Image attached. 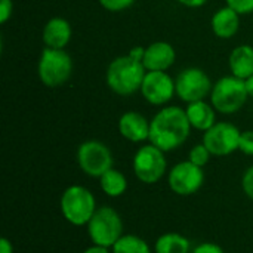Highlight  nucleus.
I'll return each instance as SVG.
<instances>
[{"label":"nucleus","instance_id":"obj_20","mask_svg":"<svg viewBox=\"0 0 253 253\" xmlns=\"http://www.w3.org/2000/svg\"><path fill=\"white\" fill-rule=\"evenodd\" d=\"M99 185L101 190L110 196V197H120L126 193L127 190V179L126 176L117 170V169H110L99 178Z\"/></svg>","mask_w":253,"mask_h":253},{"label":"nucleus","instance_id":"obj_11","mask_svg":"<svg viewBox=\"0 0 253 253\" xmlns=\"http://www.w3.org/2000/svg\"><path fill=\"white\" fill-rule=\"evenodd\" d=\"M203 182H205L203 168L196 166L190 160L175 165L168 175L169 188L175 194L182 197L196 194L202 188Z\"/></svg>","mask_w":253,"mask_h":253},{"label":"nucleus","instance_id":"obj_4","mask_svg":"<svg viewBox=\"0 0 253 253\" xmlns=\"http://www.w3.org/2000/svg\"><path fill=\"white\" fill-rule=\"evenodd\" d=\"M37 73L40 82L47 87H59L68 82L73 73L71 56L64 49L44 47L42 50Z\"/></svg>","mask_w":253,"mask_h":253},{"label":"nucleus","instance_id":"obj_16","mask_svg":"<svg viewBox=\"0 0 253 253\" xmlns=\"http://www.w3.org/2000/svg\"><path fill=\"white\" fill-rule=\"evenodd\" d=\"M240 27V15L230 6L221 7L212 16V30L219 39H231Z\"/></svg>","mask_w":253,"mask_h":253},{"label":"nucleus","instance_id":"obj_6","mask_svg":"<svg viewBox=\"0 0 253 253\" xmlns=\"http://www.w3.org/2000/svg\"><path fill=\"white\" fill-rule=\"evenodd\" d=\"M249 93L246 89V82L236 76L221 77L212 89L211 101L216 111L222 114H233L239 111L248 101Z\"/></svg>","mask_w":253,"mask_h":253},{"label":"nucleus","instance_id":"obj_32","mask_svg":"<svg viewBox=\"0 0 253 253\" xmlns=\"http://www.w3.org/2000/svg\"><path fill=\"white\" fill-rule=\"evenodd\" d=\"M245 82H246V89H248L249 96H252L253 98V76H251L249 79H246Z\"/></svg>","mask_w":253,"mask_h":253},{"label":"nucleus","instance_id":"obj_14","mask_svg":"<svg viewBox=\"0 0 253 253\" xmlns=\"http://www.w3.org/2000/svg\"><path fill=\"white\" fill-rule=\"evenodd\" d=\"M119 132L130 142H142L150 138V122L138 111H127L119 119Z\"/></svg>","mask_w":253,"mask_h":253},{"label":"nucleus","instance_id":"obj_26","mask_svg":"<svg viewBox=\"0 0 253 253\" xmlns=\"http://www.w3.org/2000/svg\"><path fill=\"white\" fill-rule=\"evenodd\" d=\"M242 187H243V191H245V194L253 200V166H251L246 172H245V175H243V178H242Z\"/></svg>","mask_w":253,"mask_h":253},{"label":"nucleus","instance_id":"obj_27","mask_svg":"<svg viewBox=\"0 0 253 253\" xmlns=\"http://www.w3.org/2000/svg\"><path fill=\"white\" fill-rule=\"evenodd\" d=\"M13 10V3L12 0H0V22L4 24L10 16Z\"/></svg>","mask_w":253,"mask_h":253},{"label":"nucleus","instance_id":"obj_19","mask_svg":"<svg viewBox=\"0 0 253 253\" xmlns=\"http://www.w3.org/2000/svg\"><path fill=\"white\" fill-rule=\"evenodd\" d=\"M190 240L178 233H166L162 234L156 245L154 252L156 253H190Z\"/></svg>","mask_w":253,"mask_h":253},{"label":"nucleus","instance_id":"obj_30","mask_svg":"<svg viewBox=\"0 0 253 253\" xmlns=\"http://www.w3.org/2000/svg\"><path fill=\"white\" fill-rule=\"evenodd\" d=\"M181 4L187 6V7H200L203 6L208 0H178Z\"/></svg>","mask_w":253,"mask_h":253},{"label":"nucleus","instance_id":"obj_22","mask_svg":"<svg viewBox=\"0 0 253 253\" xmlns=\"http://www.w3.org/2000/svg\"><path fill=\"white\" fill-rule=\"evenodd\" d=\"M211 156H212V153H211V151L208 150V147L202 142V144L194 145V147L190 150L188 160H190L191 163H194L196 166L203 168V166H206V165L209 163Z\"/></svg>","mask_w":253,"mask_h":253},{"label":"nucleus","instance_id":"obj_10","mask_svg":"<svg viewBox=\"0 0 253 253\" xmlns=\"http://www.w3.org/2000/svg\"><path fill=\"white\" fill-rule=\"evenodd\" d=\"M240 135L237 126L228 122L215 123L211 129H208L203 135V144L212 153V156L224 157L230 156L239 150Z\"/></svg>","mask_w":253,"mask_h":253},{"label":"nucleus","instance_id":"obj_1","mask_svg":"<svg viewBox=\"0 0 253 253\" xmlns=\"http://www.w3.org/2000/svg\"><path fill=\"white\" fill-rule=\"evenodd\" d=\"M191 125L185 110L165 107L150 122V144L168 153L181 147L190 136Z\"/></svg>","mask_w":253,"mask_h":253},{"label":"nucleus","instance_id":"obj_3","mask_svg":"<svg viewBox=\"0 0 253 253\" xmlns=\"http://www.w3.org/2000/svg\"><path fill=\"white\" fill-rule=\"evenodd\" d=\"M59 208L62 216L74 227L87 225L96 212V200L93 194L82 185H70L61 196Z\"/></svg>","mask_w":253,"mask_h":253},{"label":"nucleus","instance_id":"obj_29","mask_svg":"<svg viewBox=\"0 0 253 253\" xmlns=\"http://www.w3.org/2000/svg\"><path fill=\"white\" fill-rule=\"evenodd\" d=\"M0 253H13V246L6 237L0 240Z\"/></svg>","mask_w":253,"mask_h":253},{"label":"nucleus","instance_id":"obj_31","mask_svg":"<svg viewBox=\"0 0 253 253\" xmlns=\"http://www.w3.org/2000/svg\"><path fill=\"white\" fill-rule=\"evenodd\" d=\"M83 253H110L108 248H104V246H98V245H93L90 248H87Z\"/></svg>","mask_w":253,"mask_h":253},{"label":"nucleus","instance_id":"obj_8","mask_svg":"<svg viewBox=\"0 0 253 253\" xmlns=\"http://www.w3.org/2000/svg\"><path fill=\"white\" fill-rule=\"evenodd\" d=\"M168 169L165 151L153 144L142 145L133 157V173L142 184L159 182Z\"/></svg>","mask_w":253,"mask_h":253},{"label":"nucleus","instance_id":"obj_7","mask_svg":"<svg viewBox=\"0 0 253 253\" xmlns=\"http://www.w3.org/2000/svg\"><path fill=\"white\" fill-rule=\"evenodd\" d=\"M77 163L83 173L92 178H101L105 172L113 169V154L110 148L101 141H86L77 150Z\"/></svg>","mask_w":253,"mask_h":253},{"label":"nucleus","instance_id":"obj_17","mask_svg":"<svg viewBox=\"0 0 253 253\" xmlns=\"http://www.w3.org/2000/svg\"><path fill=\"white\" fill-rule=\"evenodd\" d=\"M215 111L216 110L213 108V105H211L205 101L191 102L185 108V113H187L191 127H194L197 130H203V132H206L216 123Z\"/></svg>","mask_w":253,"mask_h":253},{"label":"nucleus","instance_id":"obj_25","mask_svg":"<svg viewBox=\"0 0 253 253\" xmlns=\"http://www.w3.org/2000/svg\"><path fill=\"white\" fill-rule=\"evenodd\" d=\"M239 150L246 156H253V130L242 132Z\"/></svg>","mask_w":253,"mask_h":253},{"label":"nucleus","instance_id":"obj_21","mask_svg":"<svg viewBox=\"0 0 253 253\" xmlns=\"http://www.w3.org/2000/svg\"><path fill=\"white\" fill-rule=\"evenodd\" d=\"M111 251L113 253H151V248L144 239L133 234H126L116 242Z\"/></svg>","mask_w":253,"mask_h":253},{"label":"nucleus","instance_id":"obj_23","mask_svg":"<svg viewBox=\"0 0 253 253\" xmlns=\"http://www.w3.org/2000/svg\"><path fill=\"white\" fill-rule=\"evenodd\" d=\"M135 0H99L101 6L110 12H120L133 4Z\"/></svg>","mask_w":253,"mask_h":253},{"label":"nucleus","instance_id":"obj_18","mask_svg":"<svg viewBox=\"0 0 253 253\" xmlns=\"http://www.w3.org/2000/svg\"><path fill=\"white\" fill-rule=\"evenodd\" d=\"M230 70L233 76L246 80L253 76V47L251 44H240L230 53Z\"/></svg>","mask_w":253,"mask_h":253},{"label":"nucleus","instance_id":"obj_9","mask_svg":"<svg viewBox=\"0 0 253 253\" xmlns=\"http://www.w3.org/2000/svg\"><path fill=\"white\" fill-rule=\"evenodd\" d=\"M176 95L187 104L196 101H205L208 95L212 93V82L209 76L197 67H190L182 70L175 79Z\"/></svg>","mask_w":253,"mask_h":253},{"label":"nucleus","instance_id":"obj_13","mask_svg":"<svg viewBox=\"0 0 253 253\" xmlns=\"http://www.w3.org/2000/svg\"><path fill=\"white\" fill-rule=\"evenodd\" d=\"M176 52L168 42H154L145 47L142 64L147 71H166L173 65Z\"/></svg>","mask_w":253,"mask_h":253},{"label":"nucleus","instance_id":"obj_12","mask_svg":"<svg viewBox=\"0 0 253 253\" xmlns=\"http://www.w3.org/2000/svg\"><path fill=\"white\" fill-rule=\"evenodd\" d=\"M141 93L153 105H165L176 93L175 80L166 71H147Z\"/></svg>","mask_w":253,"mask_h":253},{"label":"nucleus","instance_id":"obj_24","mask_svg":"<svg viewBox=\"0 0 253 253\" xmlns=\"http://www.w3.org/2000/svg\"><path fill=\"white\" fill-rule=\"evenodd\" d=\"M227 6L234 9L239 15H248L253 12V0H227Z\"/></svg>","mask_w":253,"mask_h":253},{"label":"nucleus","instance_id":"obj_5","mask_svg":"<svg viewBox=\"0 0 253 253\" xmlns=\"http://www.w3.org/2000/svg\"><path fill=\"white\" fill-rule=\"evenodd\" d=\"M87 234L93 245L111 249L123 236V222L119 212L110 206L98 208L87 224Z\"/></svg>","mask_w":253,"mask_h":253},{"label":"nucleus","instance_id":"obj_15","mask_svg":"<svg viewBox=\"0 0 253 253\" xmlns=\"http://www.w3.org/2000/svg\"><path fill=\"white\" fill-rule=\"evenodd\" d=\"M71 25L67 19L64 18H52L46 22V25L43 27V43L46 44V47H52V49H64L70 40H71Z\"/></svg>","mask_w":253,"mask_h":253},{"label":"nucleus","instance_id":"obj_28","mask_svg":"<svg viewBox=\"0 0 253 253\" xmlns=\"http://www.w3.org/2000/svg\"><path fill=\"white\" fill-rule=\"evenodd\" d=\"M193 253H225L224 252V249L219 246V245H216V243H211V242H206V243H202V245H199Z\"/></svg>","mask_w":253,"mask_h":253},{"label":"nucleus","instance_id":"obj_2","mask_svg":"<svg viewBox=\"0 0 253 253\" xmlns=\"http://www.w3.org/2000/svg\"><path fill=\"white\" fill-rule=\"evenodd\" d=\"M145 74L147 70L144 64L127 53L110 62L105 79L108 87L114 93L120 96H130L141 90Z\"/></svg>","mask_w":253,"mask_h":253}]
</instances>
